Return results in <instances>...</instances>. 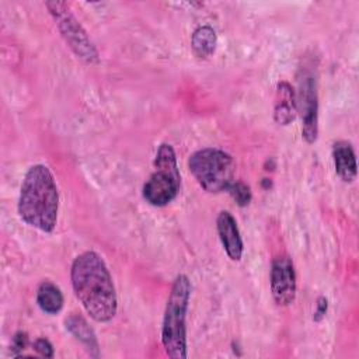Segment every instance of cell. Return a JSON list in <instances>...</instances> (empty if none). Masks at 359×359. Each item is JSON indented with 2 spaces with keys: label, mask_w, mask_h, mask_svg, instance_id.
Segmentation results:
<instances>
[{
  "label": "cell",
  "mask_w": 359,
  "mask_h": 359,
  "mask_svg": "<svg viewBox=\"0 0 359 359\" xmlns=\"http://www.w3.org/2000/svg\"><path fill=\"white\" fill-rule=\"evenodd\" d=\"M72 286L86 313L97 323H108L118 310L112 276L95 251H84L74 258L70 269Z\"/></svg>",
  "instance_id": "1"
},
{
  "label": "cell",
  "mask_w": 359,
  "mask_h": 359,
  "mask_svg": "<svg viewBox=\"0 0 359 359\" xmlns=\"http://www.w3.org/2000/svg\"><path fill=\"white\" fill-rule=\"evenodd\" d=\"M59 192L50 170L43 164L32 165L24 175L18 215L31 227L43 233L53 231L57 222Z\"/></svg>",
  "instance_id": "2"
},
{
  "label": "cell",
  "mask_w": 359,
  "mask_h": 359,
  "mask_svg": "<svg viewBox=\"0 0 359 359\" xmlns=\"http://www.w3.org/2000/svg\"><path fill=\"white\" fill-rule=\"evenodd\" d=\"M191 280L180 273L170 290L165 304L161 342L167 355L172 359L187 358V311L191 299Z\"/></svg>",
  "instance_id": "3"
},
{
  "label": "cell",
  "mask_w": 359,
  "mask_h": 359,
  "mask_svg": "<svg viewBox=\"0 0 359 359\" xmlns=\"http://www.w3.org/2000/svg\"><path fill=\"white\" fill-rule=\"evenodd\" d=\"M188 167L206 192L219 194L233 184L234 161L223 150L213 147L198 150L189 157Z\"/></svg>",
  "instance_id": "4"
},
{
  "label": "cell",
  "mask_w": 359,
  "mask_h": 359,
  "mask_svg": "<svg viewBox=\"0 0 359 359\" xmlns=\"http://www.w3.org/2000/svg\"><path fill=\"white\" fill-rule=\"evenodd\" d=\"M154 167L156 171L143 185V198L153 206H165L175 199L181 187V175L171 144H160Z\"/></svg>",
  "instance_id": "5"
},
{
  "label": "cell",
  "mask_w": 359,
  "mask_h": 359,
  "mask_svg": "<svg viewBox=\"0 0 359 359\" xmlns=\"http://www.w3.org/2000/svg\"><path fill=\"white\" fill-rule=\"evenodd\" d=\"M46 7L55 18L60 35L74 55L88 65L98 63L100 56L97 48L87 35L86 29L70 11L69 6L63 1H48Z\"/></svg>",
  "instance_id": "6"
},
{
  "label": "cell",
  "mask_w": 359,
  "mask_h": 359,
  "mask_svg": "<svg viewBox=\"0 0 359 359\" xmlns=\"http://www.w3.org/2000/svg\"><path fill=\"white\" fill-rule=\"evenodd\" d=\"M296 107L302 118V136L307 143H314L318 135V97L314 74L302 69L297 79Z\"/></svg>",
  "instance_id": "7"
},
{
  "label": "cell",
  "mask_w": 359,
  "mask_h": 359,
  "mask_svg": "<svg viewBox=\"0 0 359 359\" xmlns=\"http://www.w3.org/2000/svg\"><path fill=\"white\" fill-rule=\"evenodd\" d=\"M271 292L278 306L286 307L296 297V272L289 255H278L271 265Z\"/></svg>",
  "instance_id": "8"
},
{
  "label": "cell",
  "mask_w": 359,
  "mask_h": 359,
  "mask_svg": "<svg viewBox=\"0 0 359 359\" xmlns=\"http://www.w3.org/2000/svg\"><path fill=\"white\" fill-rule=\"evenodd\" d=\"M219 238L231 261H240L243 257V240L237 227V222L227 210H222L216 220Z\"/></svg>",
  "instance_id": "9"
},
{
  "label": "cell",
  "mask_w": 359,
  "mask_h": 359,
  "mask_svg": "<svg viewBox=\"0 0 359 359\" xmlns=\"http://www.w3.org/2000/svg\"><path fill=\"white\" fill-rule=\"evenodd\" d=\"M297 114L296 94L287 81L278 83L275 97L273 118L279 125H289L294 121Z\"/></svg>",
  "instance_id": "10"
},
{
  "label": "cell",
  "mask_w": 359,
  "mask_h": 359,
  "mask_svg": "<svg viewBox=\"0 0 359 359\" xmlns=\"http://www.w3.org/2000/svg\"><path fill=\"white\" fill-rule=\"evenodd\" d=\"M332 157H334V165L338 177L344 182H352L356 178L358 165H356L355 151L351 143L344 140L337 142L332 147Z\"/></svg>",
  "instance_id": "11"
},
{
  "label": "cell",
  "mask_w": 359,
  "mask_h": 359,
  "mask_svg": "<svg viewBox=\"0 0 359 359\" xmlns=\"http://www.w3.org/2000/svg\"><path fill=\"white\" fill-rule=\"evenodd\" d=\"M66 330L79 341L84 345L87 352L97 358L100 355V346H98V339L94 332V330L88 325L87 320L81 317L80 314H70L66 320Z\"/></svg>",
  "instance_id": "12"
},
{
  "label": "cell",
  "mask_w": 359,
  "mask_h": 359,
  "mask_svg": "<svg viewBox=\"0 0 359 359\" xmlns=\"http://www.w3.org/2000/svg\"><path fill=\"white\" fill-rule=\"evenodd\" d=\"M36 303L42 311L57 314L63 307V294L55 283L43 280L36 290Z\"/></svg>",
  "instance_id": "13"
},
{
  "label": "cell",
  "mask_w": 359,
  "mask_h": 359,
  "mask_svg": "<svg viewBox=\"0 0 359 359\" xmlns=\"http://www.w3.org/2000/svg\"><path fill=\"white\" fill-rule=\"evenodd\" d=\"M216 43H217L216 32L209 25H202L196 28L192 34L191 45L198 57H203V59L209 57L215 52Z\"/></svg>",
  "instance_id": "14"
},
{
  "label": "cell",
  "mask_w": 359,
  "mask_h": 359,
  "mask_svg": "<svg viewBox=\"0 0 359 359\" xmlns=\"http://www.w3.org/2000/svg\"><path fill=\"white\" fill-rule=\"evenodd\" d=\"M227 191L230 192V195L233 196V199H234L240 206H245V205H248L250 201H251V191H250V188H248L244 182H240V181L234 182V181H233V184L229 187Z\"/></svg>",
  "instance_id": "15"
},
{
  "label": "cell",
  "mask_w": 359,
  "mask_h": 359,
  "mask_svg": "<svg viewBox=\"0 0 359 359\" xmlns=\"http://www.w3.org/2000/svg\"><path fill=\"white\" fill-rule=\"evenodd\" d=\"M34 349L43 358H52L53 356V346L46 338H38L34 342Z\"/></svg>",
  "instance_id": "16"
},
{
  "label": "cell",
  "mask_w": 359,
  "mask_h": 359,
  "mask_svg": "<svg viewBox=\"0 0 359 359\" xmlns=\"http://www.w3.org/2000/svg\"><path fill=\"white\" fill-rule=\"evenodd\" d=\"M28 342V337L25 332H17L13 337V344H11V349L15 355H20L21 351H24V348L27 346Z\"/></svg>",
  "instance_id": "17"
},
{
  "label": "cell",
  "mask_w": 359,
  "mask_h": 359,
  "mask_svg": "<svg viewBox=\"0 0 359 359\" xmlns=\"http://www.w3.org/2000/svg\"><path fill=\"white\" fill-rule=\"evenodd\" d=\"M327 309H328V302L324 296H320L318 300H317V310L314 313V321H321L327 313Z\"/></svg>",
  "instance_id": "18"
}]
</instances>
